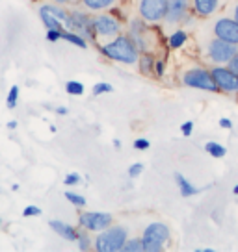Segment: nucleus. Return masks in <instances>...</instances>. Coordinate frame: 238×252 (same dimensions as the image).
Segmentation results:
<instances>
[{
	"mask_svg": "<svg viewBox=\"0 0 238 252\" xmlns=\"http://www.w3.org/2000/svg\"><path fill=\"white\" fill-rule=\"evenodd\" d=\"M67 30L71 32H77L79 35H82L84 39H91L95 41L97 35H95V30H93V19L84 13V11H71L69 13V19H67V23L64 24Z\"/></svg>",
	"mask_w": 238,
	"mask_h": 252,
	"instance_id": "0eeeda50",
	"label": "nucleus"
},
{
	"mask_svg": "<svg viewBox=\"0 0 238 252\" xmlns=\"http://www.w3.org/2000/svg\"><path fill=\"white\" fill-rule=\"evenodd\" d=\"M93 30H95L97 37H104V39H114L116 35L121 33V21L112 13H99L93 17Z\"/></svg>",
	"mask_w": 238,
	"mask_h": 252,
	"instance_id": "6e6552de",
	"label": "nucleus"
},
{
	"mask_svg": "<svg viewBox=\"0 0 238 252\" xmlns=\"http://www.w3.org/2000/svg\"><path fill=\"white\" fill-rule=\"evenodd\" d=\"M220 126H222V128H225V130H231V128H233V123H231V119L222 117V119H220Z\"/></svg>",
	"mask_w": 238,
	"mask_h": 252,
	"instance_id": "e433bc0d",
	"label": "nucleus"
},
{
	"mask_svg": "<svg viewBox=\"0 0 238 252\" xmlns=\"http://www.w3.org/2000/svg\"><path fill=\"white\" fill-rule=\"evenodd\" d=\"M233 193H235V195H238V184L235 186V188H233Z\"/></svg>",
	"mask_w": 238,
	"mask_h": 252,
	"instance_id": "37998d69",
	"label": "nucleus"
},
{
	"mask_svg": "<svg viewBox=\"0 0 238 252\" xmlns=\"http://www.w3.org/2000/svg\"><path fill=\"white\" fill-rule=\"evenodd\" d=\"M227 67H229V69L233 72H237V74H238V52L235 56H233V60H231V62L227 63Z\"/></svg>",
	"mask_w": 238,
	"mask_h": 252,
	"instance_id": "c9c22d12",
	"label": "nucleus"
},
{
	"mask_svg": "<svg viewBox=\"0 0 238 252\" xmlns=\"http://www.w3.org/2000/svg\"><path fill=\"white\" fill-rule=\"evenodd\" d=\"M175 182H177L179 191H181V195H183L184 198L194 197V195H198L199 191H201V189L196 188L190 180H186V178H184V174H181V173H175Z\"/></svg>",
	"mask_w": 238,
	"mask_h": 252,
	"instance_id": "2eb2a0df",
	"label": "nucleus"
},
{
	"mask_svg": "<svg viewBox=\"0 0 238 252\" xmlns=\"http://www.w3.org/2000/svg\"><path fill=\"white\" fill-rule=\"evenodd\" d=\"M214 35L238 47V21L233 17H220L214 23Z\"/></svg>",
	"mask_w": 238,
	"mask_h": 252,
	"instance_id": "9b49d317",
	"label": "nucleus"
},
{
	"mask_svg": "<svg viewBox=\"0 0 238 252\" xmlns=\"http://www.w3.org/2000/svg\"><path fill=\"white\" fill-rule=\"evenodd\" d=\"M80 182H82V178H80V174H77V173H69L67 176H65L64 184H65V186H79Z\"/></svg>",
	"mask_w": 238,
	"mask_h": 252,
	"instance_id": "c85d7f7f",
	"label": "nucleus"
},
{
	"mask_svg": "<svg viewBox=\"0 0 238 252\" xmlns=\"http://www.w3.org/2000/svg\"><path fill=\"white\" fill-rule=\"evenodd\" d=\"M114 222V217L110 213L103 212H86L80 213L79 224L82 228H86L87 232H103Z\"/></svg>",
	"mask_w": 238,
	"mask_h": 252,
	"instance_id": "9d476101",
	"label": "nucleus"
},
{
	"mask_svg": "<svg viewBox=\"0 0 238 252\" xmlns=\"http://www.w3.org/2000/svg\"><path fill=\"white\" fill-rule=\"evenodd\" d=\"M143 251V245L142 239H127V243L123 245V252H142Z\"/></svg>",
	"mask_w": 238,
	"mask_h": 252,
	"instance_id": "393cba45",
	"label": "nucleus"
},
{
	"mask_svg": "<svg viewBox=\"0 0 238 252\" xmlns=\"http://www.w3.org/2000/svg\"><path fill=\"white\" fill-rule=\"evenodd\" d=\"M43 9H47L48 13H52V15L56 17V19H60L62 21V24L67 23V19H69V13L65 11L64 8H60V6H52V4H45V6H41Z\"/></svg>",
	"mask_w": 238,
	"mask_h": 252,
	"instance_id": "4be33fe9",
	"label": "nucleus"
},
{
	"mask_svg": "<svg viewBox=\"0 0 238 252\" xmlns=\"http://www.w3.org/2000/svg\"><path fill=\"white\" fill-rule=\"evenodd\" d=\"M164 71H166L164 60H157V62H155V74H157V78H162V76H164Z\"/></svg>",
	"mask_w": 238,
	"mask_h": 252,
	"instance_id": "2f4dec72",
	"label": "nucleus"
},
{
	"mask_svg": "<svg viewBox=\"0 0 238 252\" xmlns=\"http://www.w3.org/2000/svg\"><path fill=\"white\" fill-rule=\"evenodd\" d=\"M47 39L48 41L62 39V30H47Z\"/></svg>",
	"mask_w": 238,
	"mask_h": 252,
	"instance_id": "f704fd0d",
	"label": "nucleus"
},
{
	"mask_svg": "<svg viewBox=\"0 0 238 252\" xmlns=\"http://www.w3.org/2000/svg\"><path fill=\"white\" fill-rule=\"evenodd\" d=\"M58 4H67V2H71V0H56Z\"/></svg>",
	"mask_w": 238,
	"mask_h": 252,
	"instance_id": "79ce46f5",
	"label": "nucleus"
},
{
	"mask_svg": "<svg viewBox=\"0 0 238 252\" xmlns=\"http://www.w3.org/2000/svg\"><path fill=\"white\" fill-rule=\"evenodd\" d=\"M171 234L164 222H151L149 226H145L142 236L143 252H160L166 249L169 243Z\"/></svg>",
	"mask_w": 238,
	"mask_h": 252,
	"instance_id": "7ed1b4c3",
	"label": "nucleus"
},
{
	"mask_svg": "<svg viewBox=\"0 0 238 252\" xmlns=\"http://www.w3.org/2000/svg\"><path fill=\"white\" fill-rule=\"evenodd\" d=\"M50 228L67 241H77L79 239V230L73 228L71 224H65L62 220H50Z\"/></svg>",
	"mask_w": 238,
	"mask_h": 252,
	"instance_id": "4468645a",
	"label": "nucleus"
},
{
	"mask_svg": "<svg viewBox=\"0 0 238 252\" xmlns=\"http://www.w3.org/2000/svg\"><path fill=\"white\" fill-rule=\"evenodd\" d=\"M65 91L69 94H75V96H80V94H84V86L80 84V82H75V80H69L67 84H65Z\"/></svg>",
	"mask_w": 238,
	"mask_h": 252,
	"instance_id": "b1692460",
	"label": "nucleus"
},
{
	"mask_svg": "<svg viewBox=\"0 0 238 252\" xmlns=\"http://www.w3.org/2000/svg\"><path fill=\"white\" fill-rule=\"evenodd\" d=\"M138 13L145 23L157 24L166 19L167 0H138Z\"/></svg>",
	"mask_w": 238,
	"mask_h": 252,
	"instance_id": "423d86ee",
	"label": "nucleus"
},
{
	"mask_svg": "<svg viewBox=\"0 0 238 252\" xmlns=\"http://www.w3.org/2000/svg\"><path fill=\"white\" fill-rule=\"evenodd\" d=\"M65 198H67L71 204L79 206V208L86 206V198L82 197V195H77V193H73V191H67V193H65Z\"/></svg>",
	"mask_w": 238,
	"mask_h": 252,
	"instance_id": "a878e982",
	"label": "nucleus"
},
{
	"mask_svg": "<svg viewBox=\"0 0 238 252\" xmlns=\"http://www.w3.org/2000/svg\"><path fill=\"white\" fill-rule=\"evenodd\" d=\"M227 0H192V11L199 19H208L223 8Z\"/></svg>",
	"mask_w": 238,
	"mask_h": 252,
	"instance_id": "ddd939ff",
	"label": "nucleus"
},
{
	"mask_svg": "<svg viewBox=\"0 0 238 252\" xmlns=\"http://www.w3.org/2000/svg\"><path fill=\"white\" fill-rule=\"evenodd\" d=\"M143 171V163H132V165L128 167V176L130 178H136V176H140Z\"/></svg>",
	"mask_w": 238,
	"mask_h": 252,
	"instance_id": "c756f323",
	"label": "nucleus"
},
{
	"mask_svg": "<svg viewBox=\"0 0 238 252\" xmlns=\"http://www.w3.org/2000/svg\"><path fill=\"white\" fill-rule=\"evenodd\" d=\"M101 52L108 60H114V62H119V63H127V65L138 63V58H140V48L136 47L132 37L127 35V33H119V35H116L108 43H104L103 47H101Z\"/></svg>",
	"mask_w": 238,
	"mask_h": 252,
	"instance_id": "f257e3e1",
	"label": "nucleus"
},
{
	"mask_svg": "<svg viewBox=\"0 0 238 252\" xmlns=\"http://www.w3.org/2000/svg\"><path fill=\"white\" fill-rule=\"evenodd\" d=\"M238 52V47L233 45V43H227V41L216 37L208 41L206 45V58L210 60L216 65H227V63L233 60V56Z\"/></svg>",
	"mask_w": 238,
	"mask_h": 252,
	"instance_id": "20e7f679",
	"label": "nucleus"
},
{
	"mask_svg": "<svg viewBox=\"0 0 238 252\" xmlns=\"http://www.w3.org/2000/svg\"><path fill=\"white\" fill-rule=\"evenodd\" d=\"M210 74H212V78H214L220 91L229 94H238V74L231 71L229 67L216 65V67L210 69Z\"/></svg>",
	"mask_w": 238,
	"mask_h": 252,
	"instance_id": "1a4fd4ad",
	"label": "nucleus"
},
{
	"mask_svg": "<svg viewBox=\"0 0 238 252\" xmlns=\"http://www.w3.org/2000/svg\"><path fill=\"white\" fill-rule=\"evenodd\" d=\"M192 9V0H167V13L166 21L167 24H179L184 23L186 17Z\"/></svg>",
	"mask_w": 238,
	"mask_h": 252,
	"instance_id": "f8f14e48",
	"label": "nucleus"
},
{
	"mask_svg": "<svg viewBox=\"0 0 238 252\" xmlns=\"http://www.w3.org/2000/svg\"><path fill=\"white\" fill-rule=\"evenodd\" d=\"M233 15H235V19L238 21V2H237V6H235V11H233Z\"/></svg>",
	"mask_w": 238,
	"mask_h": 252,
	"instance_id": "a19ab883",
	"label": "nucleus"
},
{
	"mask_svg": "<svg viewBox=\"0 0 238 252\" xmlns=\"http://www.w3.org/2000/svg\"><path fill=\"white\" fill-rule=\"evenodd\" d=\"M183 84L194 89H203V91H210V93H218L220 89L216 86L214 78L210 71L201 69V67H194L190 71H186L183 74Z\"/></svg>",
	"mask_w": 238,
	"mask_h": 252,
	"instance_id": "39448f33",
	"label": "nucleus"
},
{
	"mask_svg": "<svg viewBox=\"0 0 238 252\" xmlns=\"http://www.w3.org/2000/svg\"><path fill=\"white\" fill-rule=\"evenodd\" d=\"M205 150L212 158H223L225 154H227V149H225L223 145H220V143H216V141H208V143H206Z\"/></svg>",
	"mask_w": 238,
	"mask_h": 252,
	"instance_id": "412c9836",
	"label": "nucleus"
},
{
	"mask_svg": "<svg viewBox=\"0 0 238 252\" xmlns=\"http://www.w3.org/2000/svg\"><path fill=\"white\" fill-rule=\"evenodd\" d=\"M114 147H116V149H121V141H119V139H114Z\"/></svg>",
	"mask_w": 238,
	"mask_h": 252,
	"instance_id": "ea45409f",
	"label": "nucleus"
},
{
	"mask_svg": "<svg viewBox=\"0 0 238 252\" xmlns=\"http://www.w3.org/2000/svg\"><path fill=\"white\" fill-rule=\"evenodd\" d=\"M56 113H58V115H67V108H58Z\"/></svg>",
	"mask_w": 238,
	"mask_h": 252,
	"instance_id": "4c0bfd02",
	"label": "nucleus"
},
{
	"mask_svg": "<svg viewBox=\"0 0 238 252\" xmlns=\"http://www.w3.org/2000/svg\"><path fill=\"white\" fill-rule=\"evenodd\" d=\"M112 91H114V87H112L110 84H106V82H99V84L93 86V94H95V96L104 94V93H112Z\"/></svg>",
	"mask_w": 238,
	"mask_h": 252,
	"instance_id": "cd10ccee",
	"label": "nucleus"
},
{
	"mask_svg": "<svg viewBox=\"0 0 238 252\" xmlns=\"http://www.w3.org/2000/svg\"><path fill=\"white\" fill-rule=\"evenodd\" d=\"M8 128H9V130H15V128H17V123H15V121H9V123H8Z\"/></svg>",
	"mask_w": 238,
	"mask_h": 252,
	"instance_id": "58836bf2",
	"label": "nucleus"
},
{
	"mask_svg": "<svg viewBox=\"0 0 238 252\" xmlns=\"http://www.w3.org/2000/svg\"><path fill=\"white\" fill-rule=\"evenodd\" d=\"M0 224H2V219H0Z\"/></svg>",
	"mask_w": 238,
	"mask_h": 252,
	"instance_id": "c03bdc74",
	"label": "nucleus"
},
{
	"mask_svg": "<svg viewBox=\"0 0 238 252\" xmlns=\"http://www.w3.org/2000/svg\"><path fill=\"white\" fill-rule=\"evenodd\" d=\"M186 39H188V33H186L184 30L173 32V33L169 35V48H173V50H179L181 47H184Z\"/></svg>",
	"mask_w": 238,
	"mask_h": 252,
	"instance_id": "aec40b11",
	"label": "nucleus"
},
{
	"mask_svg": "<svg viewBox=\"0 0 238 252\" xmlns=\"http://www.w3.org/2000/svg\"><path fill=\"white\" fill-rule=\"evenodd\" d=\"M149 147H151L149 139H143V137H140V139H136V141H134V149L136 150H147Z\"/></svg>",
	"mask_w": 238,
	"mask_h": 252,
	"instance_id": "473e14b6",
	"label": "nucleus"
},
{
	"mask_svg": "<svg viewBox=\"0 0 238 252\" xmlns=\"http://www.w3.org/2000/svg\"><path fill=\"white\" fill-rule=\"evenodd\" d=\"M128 232L125 226H108L103 232H97V237L93 241L97 252H119L123 251V245L127 243Z\"/></svg>",
	"mask_w": 238,
	"mask_h": 252,
	"instance_id": "f03ea898",
	"label": "nucleus"
},
{
	"mask_svg": "<svg viewBox=\"0 0 238 252\" xmlns=\"http://www.w3.org/2000/svg\"><path fill=\"white\" fill-rule=\"evenodd\" d=\"M17 98H19V87L11 86V89H9V93H8V100H6L9 110H13L17 106Z\"/></svg>",
	"mask_w": 238,
	"mask_h": 252,
	"instance_id": "bb28decb",
	"label": "nucleus"
},
{
	"mask_svg": "<svg viewBox=\"0 0 238 252\" xmlns=\"http://www.w3.org/2000/svg\"><path fill=\"white\" fill-rule=\"evenodd\" d=\"M181 132H183L184 137H190L192 132H194V123H192V121H186V123L181 126Z\"/></svg>",
	"mask_w": 238,
	"mask_h": 252,
	"instance_id": "72a5a7b5",
	"label": "nucleus"
},
{
	"mask_svg": "<svg viewBox=\"0 0 238 252\" xmlns=\"http://www.w3.org/2000/svg\"><path fill=\"white\" fill-rule=\"evenodd\" d=\"M79 249L80 251H89L91 247H93V241L89 239V236H87V230L84 228L82 232H79Z\"/></svg>",
	"mask_w": 238,
	"mask_h": 252,
	"instance_id": "5701e85b",
	"label": "nucleus"
},
{
	"mask_svg": "<svg viewBox=\"0 0 238 252\" xmlns=\"http://www.w3.org/2000/svg\"><path fill=\"white\" fill-rule=\"evenodd\" d=\"M40 15H41V21L45 24V28L47 30H64V24L60 19H56L52 13H48L47 9L40 8Z\"/></svg>",
	"mask_w": 238,
	"mask_h": 252,
	"instance_id": "a211bd4d",
	"label": "nucleus"
},
{
	"mask_svg": "<svg viewBox=\"0 0 238 252\" xmlns=\"http://www.w3.org/2000/svg\"><path fill=\"white\" fill-rule=\"evenodd\" d=\"M138 63H140V72L143 76H151L155 71V60H153L151 52H140Z\"/></svg>",
	"mask_w": 238,
	"mask_h": 252,
	"instance_id": "f3484780",
	"label": "nucleus"
},
{
	"mask_svg": "<svg viewBox=\"0 0 238 252\" xmlns=\"http://www.w3.org/2000/svg\"><path fill=\"white\" fill-rule=\"evenodd\" d=\"M23 215L24 217H36V215H41V208L38 206H26L23 210Z\"/></svg>",
	"mask_w": 238,
	"mask_h": 252,
	"instance_id": "7c9ffc66",
	"label": "nucleus"
},
{
	"mask_svg": "<svg viewBox=\"0 0 238 252\" xmlns=\"http://www.w3.org/2000/svg\"><path fill=\"white\" fill-rule=\"evenodd\" d=\"M62 39L69 41V43H73L75 47L79 48H86L87 47V41L82 37V35H79L77 32H71V30H62Z\"/></svg>",
	"mask_w": 238,
	"mask_h": 252,
	"instance_id": "6ab92c4d",
	"label": "nucleus"
},
{
	"mask_svg": "<svg viewBox=\"0 0 238 252\" xmlns=\"http://www.w3.org/2000/svg\"><path fill=\"white\" fill-rule=\"evenodd\" d=\"M118 2H119V0H82L84 8L89 9V11H97V13H101V11H106V9L114 8Z\"/></svg>",
	"mask_w": 238,
	"mask_h": 252,
	"instance_id": "dca6fc26",
	"label": "nucleus"
}]
</instances>
